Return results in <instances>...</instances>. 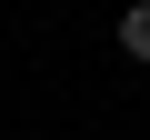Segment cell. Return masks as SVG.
<instances>
[{"instance_id": "cell-1", "label": "cell", "mask_w": 150, "mask_h": 140, "mask_svg": "<svg viewBox=\"0 0 150 140\" xmlns=\"http://www.w3.org/2000/svg\"><path fill=\"white\" fill-rule=\"evenodd\" d=\"M120 50H130V60H150V0H130V10H120Z\"/></svg>"}]
</instances>
